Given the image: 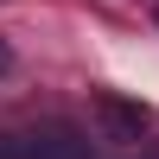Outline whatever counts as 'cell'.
<instances>
[{"mask_svg": "<svg viewBox=\"0 0 159 159\" xmlns=\"http://www.w3.org/2000/svg\"><path fill=\"white\" fill-rule=\"evenodd\" d=\"M7 70H13V45L0 38V76H7Z\"/></svg>", "mask_w": 159, "mask_h": 159, "instance_id": "cell-2", "label": "cell"}, {"mask_svg": "<svg viewBox=\"0 0 159 159\" xmlns=\"http://www.w3.org/2000/svg\"><path fill=\"white\" fill-rule=\"evenodd\" d=\"M0 159H25V153H19V147H13V140H7V134H0Z\"/></svg>", "mask_w": 159, "mask_h": 159, "instance_id": "cell-3", "label": "cell"}, {"mask_svg": "<svg viewBox=\"0 0 159 159\" xmlns=\"http://www.w3.org/2000/svg\"><path fill=\"white\" fill-rule=\"evenodd\" d=\"M153 13H159V7H153Z\"/></svg>", "mask_w": 159, "mask_h": 159, "instance_id": "cell-4", "label": "cell"}, {"mask_svg": "<svg viewBox=\"0 0 159 159\" xmlns=\"http://www.w3.org/2000/svg\"><path fill=\"white\" fill-rule=\"evenodd\" d=\"M96 115L108 121V134H115V140H140V127H147V108H127V102H115V96H102V102H96Z\"/></svg>", "mask_w": 159, "mask_h": 159, "instance_id": "cell-1", "label": "cell"}]
</instances>
